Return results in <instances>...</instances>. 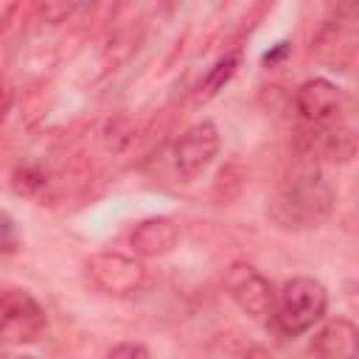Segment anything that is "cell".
<instances>
[{
  "label": "cell",
  "mask_w": 359,
  "mask_h": 359,
  "mask_svg": "<svg viewBox=\"0 0 359 359\" xmlns=\"http://www.w3.org/2000/svg\"><path fill=\"white\" fill-rule=\"evenodd\" d=\"M334 208V191L323 180L311 160H300L278 182L269 199V216L283 230H311L320 227Z\"/></svg>",
  "instance_id": "6da1fadb"
},
{
  "label": "cell",
  "mask_w": 359,
  "mask_h": 359,
  "mask_svg": "<svg viewBox=\"0 0 359 359\" xmlns=\"http://www.w3.org/2000/svg\"><path fill=\"white\" fill-rule=\"evenodd\" d=\"M328 306V292L320 280L297 275L289 278L280 292H275V323L283 334L297 337L303 331H309L317 320H323Z\"/></svg>",
  "instance_id": "7a4b0ae2"
},
{
  "label": "cell",
  "mask_w": 359,
  "mask_h": 359,
  "mask_svg": "<svg viewBox=\"0 0 359 359\" xmlns=\"http://www.w3.org/2000/svg\"><path fill=\"white\" fill-rule=\"evenodd\" d=\"M48 331V314L25 289H0V345H28Z\"/></svg>",
  "instance_id": "3957f363"
},
{
  "label": "cell",
  "mask_w": 359,
  "mask_h": 359,
  "mask_svg": "<svg viewBox=\"0 0 359 359\" xmlns=\"http://www.w3.org/2000/svg\"><path fill=\"white\" fill-rule=\"evenodd\" d=\"M224 289L230 300L252 320H269L275 314V289L252 264L236 261L224 272Z\"/></svg>",
  "instance_id": "277c9868"
},
{
  "label": "cell",
  "mask_w": 359,
  "mask_h": 359,
  "mask_svg": "<svg viewBox=\"0 0 359 359\" xmlns=\"http://www.w3.org/2000/svg\"><path fill=\"white\" fill-rule=\"evenodd\" d=\"M294 109L306 126L342 123L345 93L328 79H309L294 90Z\"/></svg>",
  "instance_id": "5b68a950"
},
{
  "label": "cell",
  "mask_w": 359,
  "mask_h": 359,
  "mask_svg": "<svg viewBox=\"0 0 359 359\" xmlns=\"http://www.w3.org/2000/svg\"><path fill=\"white\" fill-rule=\"evenodd\" d=\"M87 272H90L93 283L101 292L118 294V297L135 294L146 280L143 264L129 258V255H121V252H98V255H93L87 261Z\"/></svg>",
  "instance_id": "8992f818"
},
{
  "label": "cell",
  "mask_w": 359,
  "mask_h": 359,
  "mask_svg": "<svg viewBox=\"0 0 359 359\" xmlns=\"http://www.w3.org/2000/svg\"><path fill=\"white\" fill-rule=\"evenodd\" d=\"M219 151V132L210 121L188 126L174 143V168L182 180L199 177Z\"/></svg>",
  "instance_id": "52a82bcc"
},
{
  "label": "cell",
  "mask_w": 359,
  "mask_h": 359,
  "mask_svg": "<svg viewBox=\"0 0 359 359\" xmlns=\"http://www.w3.org/2000/svg\"><path fill=\"white\" fill-rule=\"evenodd\" d=\"M177 238H180V224L171 216H149L132 227L129 247L140 258H157L171 252Z\"/></svg>",
  "instance_id": "ba28073f"
},
{
  "label": "cell",
  "mask_w": 359,
  "mask_h": 359,
  "mask_svg": "<svg viewBox=\"0 0 359 359\" xmlns=\"http://www.w3.org/2000/svg\"><path fill=\"white\" fill-rule=\"evenodd\" d=\"M356 325L348 317L328 320L311 339V356L314 359H356L359 342H356Z\"/></svg>",
  "instance_id": "9c48e42d"
},
{
  "label": "cell",
  "mask_w": 359,
  "mask_h": 359,
  "mask_svg": "<svg viewBox=\"0 0 359 359\" xmlns=\"http://www.w3.org/2000/svg\"><path fill=\"white\" fill-rule=\"evenodd\" d=\"M238 62H241L238 53H227V56H222V59L210 67V73L205 76V81H202V87H199V101H208L210 95H216V93L236 76Z\"/></svg>",
  "instance_id": "30bf717a"
},
{
  "label": "cell",
  "mask_w": 359,
  "mask_h": 359,
  "mask_svg": "<svg viewBox=\"0 0 359 359\" xmlns=\"http://www.w3.org/2000/svg\"><path fill=\"white\" fill-rule=\"evenodd\" d=\"M17 247H20V227L6 210H0V255L17 252Z\"/></svg>",
  "instance_id": "8fae6325"
},
{
  "label": "cell",
  "mask_w": 359,
  "mask_h": 359,
  "mask_svg": "<svg viewBox=\"0 0 359 359\" xmlns=\"http://www.w3.org/2000/svg\"><path fill=\"white\" fill-rule=\"evenodd\" d=\"M107 359H151V356L140 342H121V345H115L109 351Z\"/></svg>",
  "instance_id": "7c38bea8"
},
{
  "label": "cell",
  "mask_w": 359,
  "mask_h": 359,
  "mask_svg": "<svg viewBox=\"0 0 359 359\" xmlns=\"http://www.w3.org/2000/svg\"><path fill=\"white\" fill-rule=\"evenodd\" d=\"M244 359H272L266 351H261V348H252V351H247V356Z\"/></svg>",
  "instance_id": "4fadbf2b"
},
{
  "label": "cell",
  "mask_w": 359,
  "mask_h": 359,
  "mask_svg": "<svg viewBox=\"0 0 359 359\" xmlns=\"http://www.w3.org/2000/svg\"><path fill=\"white\" fill-rule=\"evenodd\" d=\"M25 359H28V356H25Z\"/></svg>",
  "instance_id": "5bb4252c"
}]
</instances>
